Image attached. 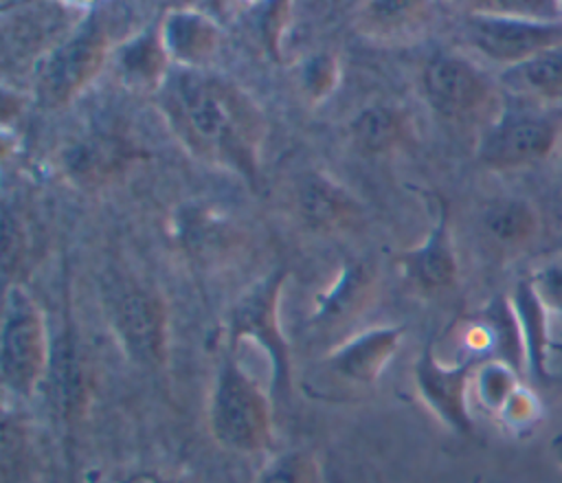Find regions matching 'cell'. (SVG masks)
<instances>
[{"instance_id": "cell-10", "label": "cell", "mask_w": 562, "mask_h": 483, "mask_svg": "<svg viewBox=\"0 0 562 483\" xmlns=\"http://www.w3.org/2000/svg\"><path fill=\"white\" fill-rule=\"evenodd\" d=\"M402 338V327H378L336 347L321 364L327 380L345 391L369 389L393 358Z\"/></svg>"}, {"instance_id": "cell-8", "label": "cell", "mask_w": 562, "mask_h": 483, "mask_svg": "<svg viewBox=\"0 0 562 483\" xmlns=\"http://www.w3.org/2000/svg\"><path fill=\"white\" fill-rule=\"evenodd\" d=\"M112 327L123 351L140 367H158L167 356L165 305L149 288H123L112 301Z\"/></svg>"}, {"instance_id": "cell-22", "label": "cell", "mask_w": 562, "mask_h": 483, "mask_svg": "<svg viewBox=\"0 0 562 483\" xmlns=\"http://www.w3.org/2000/svg\"><path fill=\"white\" fill-rule=\"evenodd\" d=\"M255 483H318V470L310 454L290 450L274 457Z\"/></svg>"}, {"instance_id": "cell-1", "label": "cell", "mask_w": 562, "mask_h": 483, "mask_svg": "<svg viewBox=\"0 0 562 483\" xmlns=\"http://www.w3.org/2000/svg\"><path fill=\"white\" fill-rule=\"evenodd\" d=\"M158 94L171 130L195 156L255 176L263 119L241 88L220 75L178 66L167 72Z\"/></svg>"}, {"instance_id": "cell-13", "label": "cell", "mask_w": 562, "mask_h": 483, "mask_svg": "<svg viewBox=\"0 0 562 483\" xmlns=\"http://www.w3.org/2000/svg\"><path fill=\"white\" fill-rule=\"evenodd\" d=\"M169 59L182 68H198L220 42L217 26L198 11H171L158 31Z\"/></svg>"}, {"instance_id": "cell-21", "label": "cell", "mask_w": 562, "mask_h": 483, "mask_svg": "<svg viewBox=\"0 0 562 483\" xmlns=\"http://www.w3.org/2000/svg\"><path fill=\"white\" fill-rule=\"evenodd\" d=\"M353 134L362 147L384 149V147H391L397 141V136L402 134V121L395 110L375 105V108L364 110L356 119Z\"/></svg>"}, {"instance_id": "cell-11", "label": "cell", "mask_w": 562, "mask_h": 483, "mask_svg": "<svg viewBox=\"0 0 562 483\" xmlns=\"http://www.w3.org/2000/svg\"><path fill=\"white\" fill-rule=\"evenodd\" d=\"M474 360L446 367L428 345L415 364V382L422 400L457 433H472L474 424L468 411V382Z\"/></svg>"}, {"instance_id": "cell-17", "label": "cell", "mask_w": 562, "mask_h": 483, "mask_svg": "<svg viewBox=\"0 0 562 483\" xmlns=\"http://www.w3.org/2000/svg\"><path fill=\"white\" fill-rule=\"evenodd\" d=\"M373 285V270L364 261H349L342 268L338 283L321 299V307L314 314L316 325L336 327L356 312H360L369 299Z\"/></svg>"}, {"instance_id": "cell-20", "label": "cell", "mask_w": 562, "mask_h": 483, "mask_svg": "<svg viewBox=\"0 0 562 483\" xmlns=\"http://www.w3.org/2000/svg\"><path fill=\"white\" fill-rule=\"evenodd\" d=\"M474 386H476L479 402L487 411L501 413V408L505 406L509 395L520 386V380H518V371L514 367H509L507 362H503L498 358H490L476 369Z\"/></svg>"}, {"instance_id": "cell-6", "label": "cell", "mask_w": 562, "mask_h": 483, "mask_svg": "<svg viewBox=\"0 0 562 483\" xmlns=\"http://www.w3.org/2000/svg\"><path fill=\"white\" fill-rule=\"evenodd\" d=\"M108 55V33L97 20L79 26L66 42L53 48L37 72V94L48 108L77 97L101 70Z\"/></svg>"}, {"instance_id": "cell-2", "label": "cell", "mask_w": 562, "mask_h": 483, "mask_svg": "<svg viewBox=\"0 0 562 483\" xmlns=\"http://www.w3.org/2000/svg\"><path fill=\"white\" fill-rule=\"evenodd\" d=\"M562 138V114L544 103L505 97L479 143V160L492 169H516L544 160Z\"/></svg>"}, {"instance_id": "cell-24", "label": "cell", "mask_w": 562, "mask_h": 483, "mask_svg": "<svg viewBox=\"0 0 562 483\" xmlns=\"http://www.w3.org/2000/svg\"><path fill=\"white\" fill-rule=\"evenodd\" d=\"M422 7L419 2H369L367 20L384 31H395L408 26L422 13Z\"/></svg>"}, {"instance_id": "cell-15", "label": "cell", "mask_w": 562, "mask_h": 483, "mask_svg": "<svg viewBox=\"0 0 562 483\" xmlns=\"http://www.w3.org/2000/svg\"><path fill=\"white\" fill-rule=\"evenodd\" d=\"M406 272L426 290H439L452 285L457 277V259L448 233V217L441 211L428 239L404 257Z\"/></svg>"}, {"instance_id": "cell-25", "label": "cell", "mask_w": 562, "mask_h": 483, "mask_svg": "<svg viewBox=\"0 0 562 483\" xmlns=\"http://www.w3.org/2000/svg\"><path fill=\"white\" fill-rule=\"evenodd\" d=\"M501 419L512 428H529L540 417V402L538 397L525 389L522 384L509 395L505 406L501 408Z\"/></svg>"}, {"instance_id": "cell-5", "label": "cell", "mask_w": 562, "mask_h": 483, "mask_svg": "<svg viewBox=\"0 0 562 483\" xmlns=\"http://www.w3.org/2000/svg\"><path fill=\"white\" fill-rule=\"evenodd\" d=\"M465 40L505 68L562 46V20H531L472 9L463 20Z\"/></svg>"}, {"instance_id": "cell-9", "label": "cell", "mask_w": 562, "mask_h": 483, "mask_svg": "<svg viewBox=\"0 0 562 483\" xmlns=\"http://www.w3.org/2000/svg\"><path fill=\"white\" fill-rule=\"evenodd\" d=\"M281 272L268 277L255 288L231 318V345L235 347L244 338L257 340L272 362V389L288 393L290 389V351L279 325V290Z\"/></svg>"}, {"instance_id": "cell-28", "label": "cell", "mask_w": 562, "mask_h": 483, "mask_svg": "<svg viewBox=\"0 0 562 483\" xmlns=\"http://www.w3.org/2000/svg\"><path fill=\"white\" fill-rule=\"evenodd\" d=\"M553 450H555V459H558L560 465H562V439H558V441L553 443Z\"/></svg>"}, {"instance_id": "cell-30", "label": "cell", "mask_w": 562, "mask_h": 483, "mask_svg": "<svg viewBox=\"0 0 562 483\" xmlns=\"http://www.w3.org/2000/svg\"><path fill=\"white\" fill-rule=\"evenodd\" d=\"M470 483H481V479H479V476H476V479H472V481H470Z\"/></svg>"}, {"instance_id": "cell-14", "label": "cell", "mask_w": 562, "mask_h": 483, "mask_svg": "<svg viewBox=\"0 0 562 483\" xmlns=\"http://www.w3.org/2000/svg\"><path fill=\"white\" fill-rule=\"evenodd\" d=\"M501 86L509 97L544 105L562 101V46L549 48L518 66L503 68Z\"/></svg>"}, {"instance_id": "cell-16", "label": "cell", "mask_w": 562, "mask_h": 483, "mask_svg": "<svg viewBox=\"0 0 562 483\" xmlns=\"http://www.w3.org/2000/svg\"><path fill=\"white\" fill-rule=\"evenodd\" d=\"M512 305L522 334L527 371L538 380H547V347H549L547 305L542 303L531 281H520L516 285Z\"/></svg>"}, {"instance_id": "cell-18", "label": "cell", "mask_w": 562, "mask_h": 483, "mask_svg": "<svg viewBox=\"0 0 562 483\" xmlns=\"http://www.w3.org/2000/svg\"><path fill=\"white\" fill-rule=\"evenodd\" d=\"M483 231L505 248H520L538 233V211L525 198H498L483 209Z\"/></svg>"}, {"instance_id": "cell-29", "label": "cell", "mask_w": 562, "mask_h": 483, "mask_svg": "<svg viewBox=\"0 0 562 483\" xmlns=\"http://www.w3.org/2000/svg\"><path fill=\"white\" fill-rule=\"evenodd\" d=\"M558 248L562 250V226H560V235H558Z\"/></svg>"}, {"instance_id": "cell-3", "label": "cell", "mask_w": 562, "mask_h": 483, "mask_svg": "<svg viewBox=\"0 0 562 483\" xmlns=\"http://www.w3.org/2000/svg\"><path fill=\"white\" fill-rule=\"evenodd\" d=\"M211 430L235 452H259L272 439L270 402L257 382L226 356L220 364L211 397Z\"/></svg>"}, {"instance_id": "cell-12", "label": "cell", "mask_w": 562, "mask_h": 483, "mask_svg": "<svg viewBox=\"0 0 562 483\" xmlns=\"http://www.w3.org/2000/svg\"><path fill=\"white\" fill-rule=\"evenodd\" d=\"M301 220L314 231H338L360 215L358 202L336 182L321 173H307L296 187Z\"/></svg>"}, {"instance_id": "cell-23", "label": "cell", "mask_w": 562, "mask_h": 483, "mask_svg": "<svg viewBox=\"0 0 562 483\" xmlns=\"http://www.w3.org/2000/svg\"><path fill=\"white\" fill-rule=\"evenodd\" d=\"M474 9L492 11L503 15L516 18H531V20H562V9L558 2L551 0H501V2H479Z\"/></svg>"}, {"instance_id": "cell-7", "label": "cell", "mask_w": 562, "mask_h": 483, "mask_svg": "<svg viewBox=\"0 0 562 483\" xmlns=\"http://www.w3.org/2000/svg\"><path fill=\"white\" fill-rule=\"evenodd\" d=\"M424 92L430 105L448 119L470 121L492 110L496 92L487 75L470 59L452 53H439L428 59L422 75Z\"/></svg>"}, {"instance_id": "cell-26", "label": "cell", "mask_w": 562, "mask_h": 483, "mask_svg": "<svg viewBox=\"0 0 562 483\" xmlns=\"http://www.w3.org/2000/svg\"><path fill=\"white\" fill-rule=\"evenodd\" d=\"M547 310L562 312V257L540 266L529 279Z\"/></svg>"}, {"instance_id": "cell-27", "label": "cell", "mask_w": 562, "mask_h": 483, "mask_svg": "<svg viewBox=\"0 0 562 483\" xmlns=\"http://www.w3.org/2000/svg\"><path fill=\"white\" fill-rule=\"evenodd\" d=\"M334 75V70H331V66L325 61V59H316L314 64H312V68L307 70V81L312 83L310 88H312V92H323L329 83H331V77Z\"/></svg>"}, {"instance_id": "cell-19", "label": "cell", "mask_w": 562, "mask_h": 483, "mask_svg": "<svg viewBox=\"0 0 562 483\" xmlns=\"http://www.w3.org/2000/svg\"><path fill=\"white\" fill-rule=\"evenodd\" d=\"M167 53L160 35L147 31L136 40L127 42L119 55V70L130 86L136 88H158L167 77Z\"/></svg>"}, {"instance_id": "cell-4", "label": "cell", "mask_w": 562, "mask_h": 483, "mask_svg": "<svg viewBox=\"0 0 562 483\" xmlns=\"http://www.w3.org/2000/svg\"><path fill=\"white\" fill-rule=\"evenodd\" d=\"M48 367V338L44 318L33 299L11 288L4 299L0 334V373L7 391L29 397Z\"/></svg>"}]
</instances>
